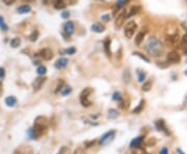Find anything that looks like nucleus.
I'll list each match as a JSON object with an SVG mask.
<instances>
[{
	"label": "nucleus",
	"mask_w": 187,
	"mask_h": 154,
	"mask_svg": "<svg viewBox=\"0 0 187 154\" xmlns=\"http://www.w3.org/2000/svg\"><path fill=\"white\" fill-rule=\"evenodd\" d=\"M166 59H168V61L171 62V63H179L181 61L180 55L175 51H171V52L168 53V56H166Z\"/></svg>",
	"instance_id": "nucleus-8"
},
{
	"label": "nucleus",
	"mask_w": 187,
	"mask_h": 154,
	"mask_svg": "<svg viewBox=\"0 0 187 154\" xmlns=\"http://www.w3.org/2000/svg\"><path fill=\"white\" fill-rule=\"evenodd\" d=\"M143 140H145V137L143 136H139V137L133 139L130 143V148L131 149H135V148H138V147H141V144H143Z\"/></svg>",
	"instance_id": "nucleus-11"
},
{
	"label": "nucleus",
	"mask_w": 187,
	"mask_h": 154,
	"mask_svg": "<svg viewBox=\"0 0 187 154\" xmlns=\"http://www.w3.org/2000/svg\"><path fill=\"white\" fill-rule=\"evenodd\" d=\"M136 74H137V80L139 83H143V81L146 80V72H143V70L141 69H137V72H136Z\"/></svg>",
	"instance_id": "nucleus-24"
},
{
	"label": "nucleus",
	"mask_w": 187,
	"mask_h": 154,
	"mask_svg": "<svg viewBox=\"0 0 187 154\" xmlns=\"http://www.w3.org/2000/svg\"><path fill=\"white\" fill-rule=\"evenodd\" d=\"M159 154H168V148H162L160 150V152H159Z\"/></svg>",
	"instance_id": "nucleus-44"
},
{
	"label": "nucleus",
	"mask_w": 187,
	"mask_h": 154,
	"mask_svg": "<svg viewBox=\"0 0 187 154\" xmlns=\"http://www.w3.org/2000/svg\"><path fill=\"white\" fill-rule=\"evenodd\" d=\"M4 102H5V105H9V107H15L17 103V98L15 96H7Z\"/></svg>",
	"instance_id": "nucleus-18"
},
{
	"label": "nucleus",
	"mask_w": 187,
	"mask_h": 154,
	"mask_svg": "<svg viewBox=\"0 0 187 154\" xmlns=\"http://www.w3.org/2000/svg\"><path fill=\"white\" fill-rule=\"evenodd\" d=\"M20 44H21V39H20L19 37H14V38L11 40V46L12 48H18L20 46Z\"/></svg>",
	"instance_id": "nucleus-26"
},
{
	"label": "nucleus",
	"mask_w": 187,
	"mask_h": 154,
	"mask_svg": "<svg viewBox=\"0 0 187 154\" xmlns=\"http://www.w3.org/2000/svg\"><path fill=\"white\" fill-rule=\"evenodd\" d=\"M155 125H156V127H157L158 130L162 131V132H164L165 135H170L168 127H166V125H165V122H164L163 120H158V121H156Z\"/></svg>",
	"instance_id": "nucleus-14"
},
{
	"label": "nucleus",
	"mask_w": 187,
	"mask_h": 154,
	"mask_svg": "<svg viewBox=\"0 0 187 154\" xmlns=\"http://www.w3.org/2000/svg\"><path fill=\"white\" fill-rule=\"evenodd\" d=\"M45 81H46V79H45L44 77H39L34 81V83H32V88H34V91H39V90L41 89L42 86L44 85Z\"/></svg>",
	"instance_id": "nucleus-10"
},
{
	"label": "nucleus",
	"mask_w": 187,
	"mask_h": 154,
	"mask_svg": "<svg viewBox=\"0 0 187 154\" xmlns=\"http://www.w3.org/2000/svg\"><path fill=\"white\" fill-rule=\"evenodd\" d=\"M115 136V130L107 131V132L104 133V135L101 137V139H100V145L101 146H105V145H107V144H109L111 141L113 140Z\"/></svg>",
	"instance_id": "nucleus-5"
},
{
	"label": "nucleus",
	"mask_w": 187,
	"mask_h": 154,
	"mask_svg": "<svg viewBox=\"0 0 187 154\" xmlns=\"http://www.w3.org/2000/svg\"><path fill=\"white\" fill-rule=\"evenodd\" d=\"M92 30L94 32H96V33H102V32H104L105 27L104 25H102L101 23H95L92 25Z\"/></svg>",
	"instance_id": "nucleus-15"
},
{
	"label": "nucleus",
	"mask_w": 187,
	"mask_h": 154,
	"mask_svg": "<svg viewBox=\"0 0 187 154\" xmlns=\"http://www.w3.org/2000/svg\"><path fill=\"white\" fill-rule=\"evenodd\" d=\"M58 154H69V148L65 147V146H64V147H62V148H60V150H59Z\"/></svg>",
	"instance_id": "nucleus-36"
},
{
	"label": "nucleus",
	"mask_w": 187,
	"mask_h": 154,
	"mask_svg": "<svg viewBox=\"0 0 187 154\" xmlns=\"http://www.w3.org/2000/svg\"><path fill=\"white\" fill-rule=\"evenodd\" d=\"M0 28H1L2 30H4V31H6L7 30V26L5 25V23H4V20L2 17H0Z\"/></svg>",
	"instance_id": "nucleus-34"
},
{
	"label": "nucleus",
	"mask_w": 187,
	"mask_h": 154,
	"mask_svg": "<svg viewBox=\"0 0 187 154\" xmlns=\"http://www.w3.org/2000/svg\"><path fill=\"white\" fill-rule=\"evenodd\" d=\"M127 19V14H126V11L125 9H123L122 12L118 14V16L117 17V20H115V28L117 29H120L121 27L123 26L124 22H125V20Z\"/></svg>",
	"instance_id": "nucleus-6"
},
{
	"label": "nucleus",
	"mask_w": 187,
	"mask_h": 154,
	"mask_svg": "<svg viewBox=\"0 0 187 154\" xmlns=\"http://www.w3.org/2000/svg\"><path fill=\"white\" fill-rule=\"evenodd\" d=\"M27 135H28V137L31 139V140H35V139L37 138V136H35V133H34V131L32 128H29L28 131H27Z\"/></svg>",
	"instance_id": "nucleus-31"
},
{
	"label": "nucleus",
	"mask_w": 187,
	"mask_h": 154,
	"mask_svg": "<svg viewBox=\"0 0 187 154\" xmlns=\"http://www.w3.org/2000/svg\"><path fill=\"white\" fill-rule=\"evenodd\" d=\"M177 152H179L180 154H185L184 152H182V151H181V149H177Z\"/></svg>",
	"instance_id": "nucleus-46"
},
{
	"label": "nucleus",
	"mask_w": 187,
	"mask_h": 154,
	"mask_svg": "<svg viewBox=\"0 0 187 154\" xmlns=\"http://www.w3.org/2000/svg\"><path fill=\"white\" fill-rule=\"evenodd\" d=\"M68 63H69V60L65 57H62V58H59L58 60H56V62L54 63V66L56 67L57 69H62L67 66Z\"/></svg>",
	"instance_id": "nucleus-12"
},
{
	"label": "nucleus",
	"mask_w": 187,
	"mask_h": 154,
	"mask_svg": "<svg viewBox=\"0 0 187 154\" xmlns=\"http://www.w3.org/2000/svg\"><path fill=\"white\" fill-rule=\"evenodd\" d=\"M112 99L118 102L121 99H123V98H122V96H121V94H120L118 92H115V93L112 94Z\"/></svg>",
	"instance_id": "nucleus-33"
},
{
	"label": "nucleus",
	"mask_w": 187,
	"mask_h": 154,
	"mask_svg": "<svg viewBox=\"0 0 187 154\" xmlns=\"http://www.w3.org/2000/svg\"><path fill=\"white\" fill-rule=\"evenodd\" d=\"M184 74H185V75H187V69L185 70V72H184Z\"/></svg>",
	"instance_id": "nucleus-47"
},
{
	"label": "nucleus",
	"mask_w": 187,
	"mask_h": 154,
	"mask_svg": "<svg viewBox=\"0 0 187 154\" xmlns=\"http://www.w3.org/2000/svg\"><path fill=\"white\" fill-rule=\"evenodd\" d=\"M94 92V90L90 87H87L85 89L82 90V92L80 93V102L83 107L88 108L92 105V102L90 99V96L92 95V93Z\"/></svg>",
	"instance_id": "nucleus-3"
},
{
	"label": "nucleus",
	"mask_w": 187,
	"mask_h": 154,
	"mask_svg": "<svg viewBox=\"0 0 187 154\" xmlns=\"http://www.w3.org/2000/svg\"><path fill=\"white\" fill-rule=\"evenodd\" d=\"M145 36H146V31L138 32V34L136 35V37H135V44L137 45V46H139L141 42H143V38H145Z\"/></svg>",
	"instance_id": "nucleus-19"
},
{
	"label": "nucleus",
	"mask_w": 187,
	"mask_h": 154,
	"mask_svg": "<svg viewBox=\"0 0 187 154\" xmlns=\"http://www.w3.org/2000/svg\"><path fill=\"white\" fill-rule=\"evenodd\" d=\"M74 30H75V26L73 22L69 21L64 25V31H65V33H67L68 35H72L74 33Z\"/></svg>",
	"instance_id": "nucleus-13"
},
{
	"label": "nucleus",
	"mask_w": 187,
	"mask_h": 154,
	"mask_svg": "<svg viewBox=\"0 0 187 154\" xmlns=\"http://www.w3.org/2000/svg\"><path fill=\"white\" fill-rule=\"evenodd\" d=\"M18 12L19 14H27V12H29L31 11V7L28 4H25V5H21L20 7H18Z\"/></svg>",
	"instance_id": "nucleus-21"
},
{
	"label": "nucleus",
	"mask_w": 187,
	"mask_h": 154,
	"mask_svg": "<svg viewBox=\"0 0 187 154\" xmlns=\"http://www.w3.org/2000/svg\"><path fill=\"white\" fill-rule=\"evenodd\" d=\"M179 42H180V38H179L178 33H174V34H171L166 36V42L173 47L177 46V45L179 44Z\"/></svg>",
	"instance_id": "nucleus-9"
},
{
	"label": "nucleus",
	"mask_w": 187,
	"mask_h": 154,
	"mask_svg": "<svg viewBox=\"0 0 187 154\" xmlns=\"http://www.w3.org/2000/svg\"><path fill=\"white\" fill-rule=\"evenodd\" d=\"M40 56H41L42 59L46 60V61H49L53 58V52L51 49L49 48H45V49H42L40 51Z\"/></svg>",
	"instance_id": "nucleus-7"
},
{
	"label": "nucleus",
	"mask_w": 187,
	"mask_h": 154,
	"mask_svg": "<svg viewBox=\"0 0 187 154\" xmlns=\"http://www.w3.org/2000/svg\"><path fill=\"white\" fill-rule=\"evenodd\" d=\"M133 154H146L145 152V150H143L141 147H138V148H135L134 151H133Z\"/></svg>",
	"instance_id": "nucleus-35"
},
{
	"label": "nucleus",
	"mask_w": 187,
	"mask_h": 154,
	"mask_svg": "<svg viewBox=\"0 0 187 154\" xmlns=\"http://www.w3.org/2000/svg\"><path fill=\"white\" fill-rule=\"evenodd\" d=\"M62 86H64V81H59L58 86H57V89H56V92H58L59 90L62 91Z\"/></svg>",
	"instance_id": "nucleus-39"
},
{
	"label": "nucleus",
	"mask_w": 187,
	"mask_h": 154,
	"mask_svg": "<svg viewBox=\"0 0 187 154\" xmlns=\"http://www.w3.org/2000/svg\"><path fill=\"white\" fill-rule=\"evenodd\" d=\"M37 75H46V72H47V67L44 66V65H40V66L37 67Z\"/></svg>",
	"instance_id": "nucleus-27"
},
{
	"label": "nucleus",
	"mask_w": 187,
	"mask_h": 154,
	"mask_svg": "<svg viewBox=\"0 0 187 154\" xmlns=\"http://www.w3.org/2000/svg\"><path fill=\"white\" fill-rule=\"evenodd\" d=\"M52 4L56 9H62L67 6L65 0H52Z\"/></svg>",
	"instance_id": "nucleus-16"
},
{
	"label": "nucleus",
	"mask_w": 187,
	"mask_h": 154,
	"mask_svg": "<svg viewBox=\"0 0 187 154\" xmlns=\"http://www.w3.org/2000/svg\"><path fill=\"white\" fill-rule=\"evenodd\" d=\"M151 88H152V81H146L143 84V86H141V90L145 92L150 91Z\"/></svg>",
	"instance_id": "nucleus-23"
},
{
	"label": "nucleus",
	"mask_w": 187,
	"mask_h": 154,
	"mask_svg": "<svg viewBox=\"0 0 187 154\" xmlns=\"http://www.w3.org/2000/svg\"><path fill=\"white\" fill-rule=\"evenodd\" d=\"M118 115H120V113H118L115 109H110V110L108 111L107 117L109 118V119H115V118L118 117Z\"/></svg>",
	"instance_id": "nucleus-22"
},
{
	"label": "nucleus",
	"mask_w": 187,
	"mask_h": 154,
	"mask_svg": "<svg viewBox=\"0 0 187 154\" xmlns=\"http://www.w3.org/2000/svg\"><path fill=\"white\" fill-rule=\"evenodd\" d=\"M146 50L153 57H159L163 55L164 46L162 42L156 38V37H151V38H149L148 42L146 45Z\"/></svg>",
	"instance_id": "nucleus-1"
},
{
	"label": "nucleus",
	"mask_w": 187,
	"mask_h": 154,
	"mask_svg": "<svg viewBox=\"0 0 187 154\" xmlns=\"http://www.w3.org/2000/svg\"><path fill=\"white\" fill-rule=\"evenodd\" d=\"M4 75H5V70H4L3 67H0V79L4 78Z\"/></svg>",
	"instance_id": "nucleus-41"
},
{
	"label": "nucleus",
	"mask_w": 187,
	"mask_h": 154,
	"mask_svg": "<svg viewBox=\"0 0 187 154\" xmlns=\"http://www.w3.org/2000/svg\"><path fill=\"white\" fill-rule=\"evenodd\" d=\"M133 55H134V56H137V57H139L140 59H143V60H145L146 62H150V59H149V58H146L145 55H143L141 54V53H139V52H133Z\"/></svg>",
	"instance_id": "nucleus-29"
},
{
	"label": "nucleus",
	"mask_w": 187,
	"mask_h": 154,
	"mask_svg": "<svg viewBox=\"0 0 187 154\" xmlns=\"http://www.w3.org/2000/svg\"><path fill=\"white\" fill-rule=\"evenodd\" d=\"M65 52L67 53V54H69V55H74L75 53H76V49H75V48H70V49L65 50Z\"/></svg>",
	"instance_id": "nucleus-37"
},
{
	"label": "nucleus",
	"mask_w": 187,
	"mask_h": 154,
	"mask_svg": "<svg viewBox=\"0 0 187 154\" xmlns=\"http://www.w3.org/2000/svg\"><path fill=\"white\" fill-rule=\"evenodd\" d=\"M37 37H39V32H37V30H34V31L32 32V34L30 35V40H31V42H35V40L37 39Z\"/></svg>",
	"instance_id": "nucleus-32"
},
{
	"label": "nucleus",
	"mask_w": 187,
	"mask_h": 154,
	"mask_svg": "<svg viewBox=\"0 0 187 154\" xmlns=\"http://www.w3.org/2000/svg\"><path fill=\"white\" fill-rule=\"evenodd\" d=\"M101 19H102V21L108 22L110 20V16H109V15H104V16L101 17Z\"/></svg>",
	"instance_id": "nucleus-40"
},
{
	"label": "nucleus",
	"mask_w": 187,
	"mask_h": 154,
	"mask_svg": "<svg viewBox=\"0 0 187 154\" xmlns=\"http://www.w3.org/2000/svg\"><path fill=\"white\" fill-rule=\"evenodd\" d=\"M15 1H16V0H3V2L6 4V5H11V4L14 3Z\"/></svg>",
	"instance_id": "nucleus-43"
},
{
	"label": "nucleus",
	"mask_w": 187,
	"mask_h": 154,
	"mask_svg": "<svg viewBox=\"0 0 187 154\" xmlns=\"http://www.w3.org/2000/svg\"><path fill=\"white\" fill-rule=\"evenodd\" d=\"M104 51H105L106 55H107L108 57H110V56H111V51H110V39L108 38V37L104 40Z\"/></svg>",
	"instance_id": "nucleus-20"
},
{
	"label": "nucleus",
	"mask_w": 187,
	"mask_h": 154,
	"mask_svg": "<svg viewBox=\"0 0 187 154\" xmlns=\"http://www.w3.org/2000/svg\"><path fill=\"white\" fill-rule=\"evenodd\" d=\"M69 17H70V12L68 11H64L62 12V19H68Z\"/></svg>",
	"instance_id": "nucleus-38"
},
{
	"label": "nucleus",
	"mask_w": 187,
	"mask_h": 154,
	"mask_svg": "<svg viewBox=\"0 0 187 154\" xmlns=\"http://www.w3.org/2000/svg\"><path fill=\"white\" fill-rule=\"evenodd\" d=\"M143 105H145V100L141 99L139 105H137V108H135L134 110H133L132 113H133V114H138V113H140L141 111H143Z\"/></svg>",
	"instance_id": "nucleus-25"
},
{
	"label": "nucleus",
	"mask_w": 187,
	"mask_h": 154,
	"mask_svg": "<svg viewBox=\"0 0 187 154\" xmlns=\"http://www.w3.org/2000/svg\"><path fill=\"white\" fill-rule=\"evenodd\" d=\"M124 4H125V0H118L117 2V6L118 7H122Z\"/></svg>",
	"instance_id": "nucleus-42"
},
{
	"label": "nucleus",
	"mask_w": 187,
	"mask_h": 154,
	"mask_svg": "<svg viewBox=\"0 0 187 154\" xmlns=\"http://www.w3.org/2000/svg\"><path fill=\"white\" fill-rule=\"evenodd\" d=\"M182 46L184 48V51L187 53V33L182 37Z\"/></svg>",
	"instance_id": "nucleus-30"
},
{
	"label": "nucleus",
	"mask_w": 187,
	"mask_h": 154,
	"mask_svg": "<svg viewBox=\"0 0 187 154\" xmlns=\"http://www.w3.org/2000/svg\"><path fill=\"white\" fill-rule=\"evenodd\" d=\"M2 87H3V85H2V82L0 81V93L2 92Z\"/></svg>",
	"instance_id": "nucleus-45"
},
{
	"label": "nucleus",
	"mask_w": 187,
	"mask_h": 154,
	"mask_svg": "<svg viewBox=\"0 0 187 154\" xmlns=\"http://www.w3.org/2000/svg\"><path fill=\"white\" fill-rule=\"evenodd\" d=\"M136 29H137V25H136L135 22H133V21L128 22V23L126 24L125 28H124V34H125L126 38L130 39L131 37L134 35Z\"/></svg>",
	"instance_id": "nucleus-4"
},
{
	"label": "nucleus",
	"mask_w": 187,
	"mask_h": 154,
	"mask_svg": "<svg viewBox=\"0 0 187 154\" xmlns=\"http://www.w3.org/2000/svg\"><path fill=\"white\" fill-rule=\"evenodd\" d=\"M186 102H187V96H186Z\"/></svg>",
	"instance_id": "nucleus-48"
},
{
	"label": "nucleus",
	"mask_w": 187,
	"mask_h": 154,
	"mask_svg": "<svg viewBox=\"0 0 187 154\" xmlns=\"http://www.w3.org/2000/svg\"><path fill=\"white\" fill-rule=\"evenodd\" d=\"M71 92H72V88H71L70 86H65V88H62V91H60L62 95H64V96H65V95H68V94H70Z\"/></svg>",
	"instance_id": "nucleus-28"
},
{
	"label": "nucleus",
	"mask_w": 187,
	"mask_h": 154,
	"mask_svg": "<svg viewBox=\"0 0 187 154\" xmlns=\"http://www.w3.org/2000/svg\"><path fill=\"white\" fill-rule=\"evenodd\" d=\"M141 11V6L140 5H134L131 7V9L129 11L128 15H127V18H130L132 16H135V15H137L138 12Z\"/></svg>",
	"instance_id": "nucleus-17"
},
{
	"label": "nucleus",
	"mask_w": 187,
	"mask_h": 154,
	"mask_svg": "<svg viewBox=\"0 0 187 154\" xmlns=\"http://www.w3.org/2000/svg\"><path fill=\"white\" fill-rule=\"evenodd\" d=\"M32 129H34L37 137H41V136L44 135V133L47 131L46 118L42 117V121H40V117H37V120H35V122H34V126Z\"/></svg>",
	"instance_id": "nucleus-2"
}]
</instances>
